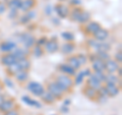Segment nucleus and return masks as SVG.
<instances>
[{"mask_svg":"<svg viewBox=\"0 0 122 115\" xmlns=\"http://www.w3.org/2000/svg\"><path fill=\"white\" fill-rule=\"evenodd\" d=\"M7 10V5L4 0H0V15L3 14Z\"/></svg>","mask_w":122,"mask_h":115,"instance_id":"obj_40","label":"nucleus"},{"mask_svg":"<svg viewBox=\"0 0 122 115\" xmlns=\"http://www.w3.org/2000/svg\"><path fill=\"white\" fill-rule=\"evenodd\" d=\"M59 47H60V44L57 38H51V39H48L47 43L45 44L44 46V51L46 53H49V54H54L57 51H59Z\"/></svg>","mask_w":122,"mask_h":115,"instance_id":"obj_7","label":"nucleus"},{"mask_svg":"<svg viewBox=\"0 0 122 115\" xmlns=\"http://www.w3.org/2000/svg\"><path fill=\"white\" fill-rule=\"evenodd\" d=\"M3 115H20V110H18L17 106H16L15 108L7 111V112H5V113H3Z\"/></svg>","mask_w":122,"mask_h":115,"instance_id":"obj_41","label":"nucleus"},{"mask_svg":"<svg viewBox=\"0 0 122 115\" xmlns=\"http://www.w3.org/2000/svg\"><path fill=\"white\" fill-rule=\"evenodd\" d=\"M91 75L96 78L97 80H99L100 83H102V84L105 83V78H106V72L105 71H92Z\"/></svg>","mask_w":122,"mask_h":115,"instance_id":"obj_33","label":"nucleus"},{"mask_svg":"<svg viewBox=\"0 0 122 115\" xmlns=\"http://www.w3.org/2000/svg\"><path fill=\"white\" fill-rule=\"evenodd\" d=\"M30 21V18L28 13H25L24 15H21V16H18V22H20V24L26 25V24H29Z\"/></svg>","mask_w":122,"mask_h":115,"instance_id":"obj_37","label":"nucleus"},{"mask_svg":"<svg viewBox=\"0 0 122 115\" xmlns=\"http://www.w3.org/2000/svg\"><path fill=\"white\" fill-rule=\"evenodd\" d=\"M4 100H5V95L2 94V93H0V105H1V103Z\"/></svg>","mask_w":122,"mask_h":115,"instance_id":"obj_46","label":"nucleus"},{"mask_svg":"<svg viewBox=\"0 0 122 115\" xmlns=\"http://www.w3.org/2000/svg\"><path fill=\"white\" fill-rule=\"evenodd\" d=\"M101 28H102V26H101L100 22H98L96 21H90L89 22H86V24L81 25V31L85 34V35L92 38L94 34L96 33L98 30H100Z\"/></svg>","mask_w":122,"mask_h":115,"instance_id":"obj_6","label":"nucleus"},{"mask_svg":"<svg viewBox=\"0 0 122 115\" xmlns=\"http://www.w3.org/2000/svg\"><path fill=\"white\" fill-rule=\"evenodd\" d=\"M69 5L71 7L81 6V0H69Z\"/></svg>","mask_w":122,"mask_h":115,"instance_id":"obj_43","label":"nucleus"},{"mask_svg":"<svg viewBox=\"0 0 122 115\" xmlns=\"http://www.w3.org/2000/svg\"><path fill=\"white\" fill-rule=\"evenodd\" d=\"M91 70L92 71H105V62L101 59H95L91 62Z\"/></svg>","mask_w":122,"mask_h":115,"instance_id":"obj_27","label":"nucleus"},{"mask_svg":"<svg viewBox=\"0 0 122 115\" xmlns=\"http://www.w3.org/2000/svg\"><path fill=\"white\" fill-rule=\"evenodd\" d=\"M4 70H5V73L7 74L8 78H13V76L20 70V65H18L17 61H16V62H14L12 64L8 65V66H6Z\"/></svg>","mask_w":122,"mask_h":115,"instance_id":"obj_22","label":"nucleus"},{"mask_svg":"<svg viewBox=\"0 0 122 115\" xmlns=\"http://www.w3.org/2000/svg\"><path fill=\"white\" fill-rule=\"evenodd\" d=\"M40 98H41L42 102L45 103L46 105H53V104H55V103L57 102L56 98L54 97V96H53L52 94H50L48 91H46V90H45L44 93L42 94V96Z\"/></svg>","mask_w":122,"mask_h":115,"instance_id":"obj_23","label":"nucleus"},{"mask_svg":"<svg viewBox=\"0 0 122 115\" xmlns=\"http://www.w3.org/2000/svg\"><path fill=\"white\" fill-rule=\"evenodd\" d=\"M61 111H62V112H67V111H69V107H68V106H62V108H61L60 109Z\"/></svg>","mask_w":122,"mask_h":115,"instance_id":"obj_45","label":"nucleus"},{"mask_svg":"<svg viewBox=\"0 0 122 115\" xmlns=\"http://www.w3.org/2000/svg\"><path fill=\"white\" fill-rule=\"evenodd\" d=\"M44 87H45V90L46 91H48L49 93L54 96L57 101L63 100L64 97L66 96L65 94L63 93V91L58 87V85L55 83V80L53 79L52 78H49L46 79Z\"/></svg>","mask_w":122,"mask_h":115,"instance_id":"obj_2","label":"nucleus"},{"mask_svg":"<svg viewBox=\"0 0 122 115\" xmlns=\"http://www.w3.org/2000/svg\"><path fill=\"white\" fill-rule=\"evenodd\" d=\"M25 89L36 97H41L42 94L45 92V87L42 84L34 82V80H29L25 85Z\"/></svg>","mask_w":122,"mask_h":115,"instance_id":"obj_5","label":"nucleus"},{"mask_svg":"<svg viewBox=\"0 0 122 115\" xmlns=\"http://www.w3.org/2000/svg\"><path fill=\"white\" fill-rule=\"evenodd\" d=\"M103 85H104V84L100 83L99 80H97L95 78H93L91 74H90V76H87V78L86 80V86L90 87V88H92V89H94L96 91H98Z\"/></svg>","mask_w":122,"mask_h":115,"instance_id":"obj_25","label":"nucleus"},{"mask_svg":"<svg viewBox=\"0 0 122 115\" xmlns=\"http://www.w3.org/2000/svg\"><path fill=\"white\" fill-rule=\"evenodd\" d=\"M86 46L87 48H90L91 50H93V52H98V51H103V52H109L111 50V45L109 43H107L106 41H97L90 38L86 40Z\"/></svg>","mask_w":122,"mask_h":115,"instance_id":"obj_3","label":"nucleus"},{"mask_svg":"<svg viewBox=\"0 0 122 115\" xmlns=\"http://www.w3.org/2000/svg\"><path fill=\"white\" fill-rule=\"evenodd\" d=\"M113 59L115 60L116 62H118L119 64H121V62H122V52H121V50L117 51V52L115 53V55H114V58H113Z\"/></svg>","mask_w":122,"mask_h":115,"instance_id":"obj_39","label":"nucleus"},{"mask_svg":"<svg viewBox=\"0 0 122 115\" xmlns=\"http://www.w3.org/2000/svg\"><path fill=\"white\" fill-rule=\"evenodd\" d=\"M50 78H52L55 80V83L58 85V87L63 91V93L65 95L72 93L73 88H74L73 78H71L69 75H66V74H62L60 72H55Z\"/></svg>","mask_w":122,"mask_h":115,"instance_id":"obj_1","label":"nucleus"},{"mask_svg":"<svg viewBox=\"0 0 122 115\" xmlns=\"http://www.w3.org/2000/svg\"><path fill=\"white\" fill-rule=\"evenodd\" d=\"M17 63L20 67V70H26L30 71L32 68V61L30 60V58H24L17 60Z\"/></svg>","mask_w":122,"mask_h":115,"instance_id":"obj_28","label":"nucleus"},{"mask_svg":"<svg viewBox=\"0 0 122 115\" xmlns=\"http://www.w3.org/2000/svg\"><path fill=\"white\" fill-rule=\"evenodd\" d=\"M65 63L69 65L70 67L73 68L75 71H78L81 68V64H79L78 60H77V58H76L75 55H69V56H67L66 59H65Z\"/></svg>","mask_w":122,"mask_h":115,"instance_id":"obj_21","label":"nucleus"},{"mask_svg":"<svg viewBox=\"0 0 122 115\" xmlns=\"http://www.w3.org/2000/svg\"><path fill=\"white\" fill-rule=\"evenodd\" d=\"M58 1H59V2H61V3H62V2H64V1H67V0H58Z\"/></svg>","mask_w":122,"mask_h":115,"instance_id":"obj_48","label":"nucleus"},{"mask_svg":"<svg viewBox=\"0 0 122 115\" xmlns=\"http://www.w3.org/2000/svg\"><path fill=\"white\" fill-rule=\"evenodd\" d=\"M3 89H4V84H3L2 80H0V93H2Z\"/></svg>","mask_w":122,"mask_h":115,"instance_id":"obj_47","label":"nucleus"},{"mask_svg":"<svg viewBox=\"0 0 122 115\" xmlns=\"http://www.w3.org/2000/svg\"><path fill=\"white\" fill-rule=\"evenodd\" d=\"M17 47V43L11 40H6L0 42V52L2 54L4 53H11L15 48Z\"/></svg>","mask_w":122,"mask_h":115,"instance_id":"obj_9","label":"nucleus"},{"mask_svg":"<svg viewBox=\"0 0 122 115\" xmlns=\"http://www.w3.org/2000/svg\"><path fill=\"white\" fill-rule=\"evenodd\" d=\"M47 41H48V38H47V37H45V36H43V37L39 38V39H37V41H36V45L40 46V47H44L45 44L47 43Z\"/></svg>","mask_w":122,"mask_h":115,"instance_id":"obj_38","label":"nucleus"},{"mask_svg":"<svg viewBox=\"0 0 122 115\" xmlns=\"http://www.w3.org/2000/svg\"><path fill=\"white\" fill-rule=\"evenodd\" d=\"M104 84H113L121 87V78L115 73H106V78Z\"/></svg>","mask_w":122,"mask_h":115,"instance_id":"obj_26","label":"nucleus"},{"mask_svg":"<svg viewBox=\"0 0 122 115\" xmlns=\"http://www.w3.org/2000/svg\"><path fill=\"white\" fill-rule=\"evenodd\" d=\"M11 53L14 55L16 60H20V59H24V58H29L30 55V50H28V49H25L24 47L22 48L16 47Z\"/></svg>","mask_w":122,"mask_h":115,"instance_id":"obj_17","label":"nucleus"},{"mask_svg":"<svg viewBox=\"0 0 122 115\" xmlns=\"http://www.w3.org/2000/svg\"><path fill=\"white\" fill-rule=\"evenodd\" d=\"M61 37L65 42H74L75 37L73 35V33L71 32H63L61 33Z\"/></svg>","mask_w":122,"mask_h":115,"instance_id":"obj_35","label":"nucleus"},{"mask_svg":"<svg viewBox=\"0 0 122 115\" xmlns=\"http://www.w3.org/2000/svg\"><path fill=\"white\" fill-rule=\"evenodd\" d=\"M109 37V31L106 30L104 28H101L100 30H98L96 33L93 35V39L97 40V41H106V39Z\"/></svg>","mask_w":122,"mask_h":115,"instance_id":"obj_24","label":"nucleus"},{"mask_svg":"<svg viewBox=\"0 0 122 115\" xmlns=\"http://www.w3.org/2000/svg\"><path fill=\"white\" fill-rule=\"evenodd\" d=\"M116 74H117L118 76H119V78H121V76H122V67H121V66H120V67L117 69V71H116Z\"/></svg>","mask_w":122,"mask_h":115,"instance_id":"obj_44","label":"nucleus"},{"mask_svg":"<svg viewBox=\"0 0 122 115\" xmlns=\"http://www.w3.org/2000/svg\"><path fill=\"white\" fill-rule=\"evenodd\" d=\"M44 54H45L44 48L40 47V46H38V45H35L32 49H30V55L35 56L36 58H41Z\"/></svg>","mask_w":122,"mask_h":115,"instance_id":"obj_30","label":"nucleus"},{"mask_svg":"<svg viewBox=\"0 0 122 115\" xmlns=\"http://www.w3.org/2000/svg\"><path fill=\"white\" fill-rule=\"evenodd\" d=\"M18 12H20L18 10L10 9V10H9V15H8V17H9V18H16V17H18Z\"/></svg>","mask_w":122,"mask_h":115,"instance_id":"obj_42","label":"nucleus"},{"mask_svg":"<svg viewBox=\"0 0 122 115\" xmlns=\"http://www.w3.org/2000/svg\"><path fill=\"white\" fill-rule=\"evenodd\" d=\"M121 66V64L116 62L113 58L105 61V72L106 73H116L117 69Z\"/></svg>","mask_w":122,"mask_h":115,"instance_id":"obj_14","label":"nucleus"},{"mask_svg":"<svg viewBox=\"0 0 122 115\" xmlns=\"http://www.w3.org/2000/svg\"><path fill=\"white\" fill-rule=\"evenodd\" d=\"M81 93H82V95L85 96L86 98L90 99V100H92V101H95V102L97 101L98 92L96 90L92 89V88H90V87H87V86L85 85V87L81 89Z\"/></svg>","mask_w":122,"mask_h":115,"instance_id":"obj_19","label":"nucleus"},{"mask_svg":"<svg viewBox=\"0 0 122 115\" xmlns=\"http://www.w3.org/2000/svg\"><path fill=\"white\" fill-rule=\"evenodd\" d=\"M17 106L16 101L14 98H5V100L1 103L0 105V113H5L7 111H9L11 109L15 108Z\"/></svg>","mask_w":122,"mask_h":115,"instance_id":"obj_10","label":"nucleus"},{"mask_svg":"<svg viewBox=\"0 0 122 115\" xmlns=\"http://www.w3.org/2000/svg\"><path fill=\"white\" fill-rule=\"evenodd\" d=\"M83 10V8L81 6H76V7H70V11H69V15H68L67 18H69L71 21L73 22H77L79 15H81V11Z\"/></svg>","mask_w":122,"mask_h":115,"instance_id":"obj_20","label":"nucleus"},{"mask_svg":"<svg viewBox=\"0 0 122 115\" xmlns=\"http://www.w3.org/2000/svg\"><path fill=\"white\" fill-rule=\"evenodd\" d=\"M37 5H38V0H22L18 11L26 13L29 11H32Z\"/></svg>","mask_w":122,"mask_h":115,"instance_id":"obj_11","label":"nucleus"},{"mask_svg":"<svg viewBox=\"0 0 122 115\" xmlns=\"http://www.w3.org/2000/svg\"><path fill=\"white\" fill-rule=\"evenodd\" d=\"M96 54L98 59H101L102 61H107L111 58V55H110L109 52H103V51H98V52H94Z\"/></svg>","mask_w":122,"mask_h":115,"instance_id":"obj_34","label":"nucleus"},{"mask_svg":"<svg viewBox=\"0 0 122 115\" xmlns=\"http://www.w3.org/2000/svg\"><path fill=\"white\" fill-rule=\"evenodd\" d=\"M6 2V5H7V9H15V10H18L20 7V4L22 2V0H7Z\"/></svg>","mask_w":122,"mask_h":115,"instance_id":"obj_31","label":"nucleus"},{"mask_svg":"<svg viewBox=\"0 0 122 115\" xmlns=\"http://www.w3.org/2000/svg\"><path fill=\"white\" fill-rule=\"evenodd\" d=\"M22 45V47L28 49V50H30L34 46L36 45V37L30 34L29 32H25V33H20L18 35V40H17Z\"/></svg>","mask_w":122,"mask_h":115,"instance_id":"obj_4","label":"nucleus"},{"mask_svg":"<svg viewBox=\"0 0 122 115\" xmlns=\"http://www.w3.org/2000/svg\"><path fill=\"white\" fill-rule=\"evenodd\" d=\"M91 21V13L89 12V11H86L83 9L81 11V15H79V18H78V24H81V25H85L86 24V22H89Z\"/></svg>","mask_w":122,"mask_h":115,"instance_id":"obj_32","label":"nucleus"},{"mask_svg":"<svg viewBox=\"0 0 122 115\" xmlns=\"http://www.w3.org/2000/svg\"><path fill=\"white\" fill-rule=\"evenodd\" d=\"M13 78L15 79V82L18 83L20 85H25L29 82L30 78V71L26 70H20L16 74L13 76Z\"/></svg>","mask_w":122,"mask_h":115,"instance_id":"obj_18","label":"nucleus"},{"mask_svg":"<svg viewBox=\"0 0 122 115\" xmlns=\"http://www.w3.org/2000/svg\"><path fill=\"white\" fill-rule=\"evenodd\" d=\"M75 48H76V45L74 42H64L59 47V51L62 53L63 55L69 56L72 54V52L75 50Z\"/></svg>","mask_w":122,"mask_h":115,"instance_id":"obj_12","label":"nucleus"},{"mask_svg":"<svg viewBox=\"0 0 122 115\" xmlns=\"http://www.w3.org/2000/svg\"><path fill=\"white\" fill-rule=\"evenodd\" d=\"M104 87L107 91V95L108 98H114L117 95H119L121 91V87L117 85H113V84H104Z\"/></svg>","mask_w":122,"mask_h":115,"instance_id":"obj_15","label":"nucleus"},{"mask_svg":"<svg viewBox=\"0 0 122 115\" xmlns=\"http://www.w3.org/2000/svg\"><path fill=\"white\" fill-rule=\"evenodd\" d=\"M54 10L56 14L58 15V17L60 18H67L69 15V11H70V7L65 5L64 3L58 2L54 5Z\"/></svg>","mask_w":122,"mask_h":115,"instance_id":"obj_8","label":"nucleus"},{"mask_svg":"<svg viewBox=\"0 0 122 115\" xmlns=\"http://www.w3.org/2000/svg\"><path fill=\"white\" fill-rule=\"evenodd\" d=\"M22 102H25L26 105H29L30 107H35V108H41V104L38 101H36L35 99L29 97V96H22L21 98Z\"/></svg>","mask_w":122,"mask_h":115,"instance_id":"obj_29","label":"nucleus"},{"mask_svg":"<svg viewBox=\"0 0 122 115\" xmlns=\"http://www.w3.org/2000/svg\"><path fill=\"white\" fill-rule=\"evenodd\" d=\"M16 61L17 60L12 53H4V54L0 55V64L4 67L8 66V65L12 64L14 62H16Z\"/></svg>","mask_w":122,"mask_h":115,"instance_id":"obj_16","label":"nucleus"},{"mask_svg":"<svg viewBox=\"0 0 122 115\" xmlns=\"http://www.w3.org/2000/svg\"><path fill=\"white\" fill-rule=\"evenodd\" d=\"M56 70H57V72H60V73H62V74L69 75V76H71V78H73V76L75 75V73H76V71L73 69V68L70 67L69 65L66 64L65 62L60 63V64L57 65Z\"/></svg>","mask_w":122,"mask_h":115,"instance_id":"obj_13","label":"nucleus"},{"mask_svg":"<svg viewBox=\"0 0 122 115\" xmlns=\"http://www.w3.org/2000/svg\"><path fill=\"white\" fill-rule=\"evenodd\" d=\"M76 58H77L79 64H81V66H83V65H86L87 63V57L86 54H82V53H78V54H76Z\"/></svg>","mask_w":122,"mask_h":115,"instance_id":"obj_36","label":"nucleus"}]
</instances>
